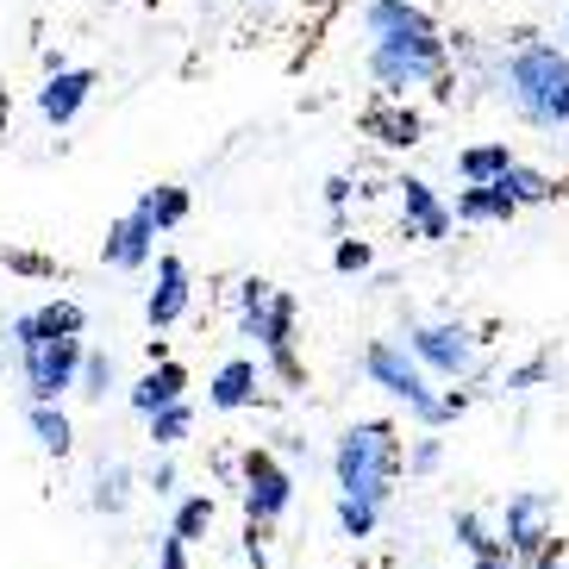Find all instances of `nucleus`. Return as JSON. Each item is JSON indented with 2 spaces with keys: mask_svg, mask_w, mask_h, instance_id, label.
Here are the masks:
<instances>
[{
  "mask_svg": "<svg viewBox=\"0 0 569 569\" xmlns=\"http://www.w3.org/2000/svg\"><path fill=\"white\" fill-rule=\"evenodd\" d=\"M119 382V369H113V357L107 351H88V363H82V388L76 395H88V401H107V388Z\"/></svg>",
  "mask_w": 569,
  "mask_h": 569,
  "instance_id": "obj_27",
  "label": "nucleus"
},
{
  "mask_svg": "<svg viewBox=\"0 0 569 569\" xmlns=\"http://www.w3.org/2000/svg\"><path fill=\"white\" fill-rule=\"evenodd\" d=\"M0 369H7V351H0Z\"/></svg>",
  "mask_w": 569,
  "mask_h": 569,
  "instance_id": "obj_41",
  "label": "nucleus"
},
{
  "mask_svg": "<svg viewBox=\"0 0 569 569\" xmlns=\"http://www.w3.org/2000/svg\"><path fill=\"white\" fill-rule=\"evenodd\" d=\"M401 188V232L407 238H426V244H438V238L451 232V207L432 194V182H419V176H407V182H395Z\"/></svg>",
  "mask_w": 569,
  "mask_h": 569,
  "instance_id": "obj_11",
  "label": "nucleus"
},
{
  "mask_svg": "<svg viewBox=\"0 0 569 569\" xmlns=\"http://www.w3.org/2000/svg\"><path fill=\"white\" fill-rule=\"evenodd\" d=\"M207 401H213L219 413L251 407L257 401V363H251V357H226V363L213 369V382H207Z\"/></svg>",
  "mask_w": 569,
  "mask_h": 569,
  "instance_id": "obj_18",
  "label": "nucleus"
},
{
  "mask_svg": "<svg viewBox=\"0 0 569 569\" xmlns=\"http://www.w3.org/2000/svg\"><path fill=\"white\" fill-rule=\"evenodd\" d=\"M401 469H407V451H401V432H395L388 419H357L332 451L338 495H345V501H363V507H388Z\"/></svg>",
  "mask_w": 569,
  "mask_h": 569,
  "instance_id": "obj_2",
  "label": "nucleus"
},
{
  "mask_svg": "<svg viewBox=\"0 0 569 569\" xmlns=\"http://www.w3.org/2000/svg\"><path fill=\"white\" fill-rule=\"evenodd\" d=\"M101 257L113 269H151V257H157V226L144 213H126V219H113L107 226V244H101Z\"/></svg>",
  "mask_w": 569,
  "mask_h": 569,
  "instance_id": "obj_14",
  "label": "nucleus"
},
{
  "mask_svg": "<svg viewBox=\"0 0 569 569\" xmlns=\"http://www.w3.org/2000/svg\"><path fill=\"white\" fill-rule=\"evenodd\" d=\"M88 507L107 519H119L126 507H132V469L126 463H101L94 469V495H88Z\"/></svg>",
  "mask_w": 569,
  "mask_h": 569,
  "instance_id": "obj_21",
  "label": "nucleus"
},
{
  "mask_svg": "<svg viewBox=\"0 0 569 569\" xmlns=\"http://www.w3.org/2000/svg\"><path fill=\"white\" fill-rule=\"evenodd\" d=\"M507 194H513L519 207H545V201H557V182L545 176V169H526V163H513L507 169Z\"/></svg>",
  "mask_w": 569,
  "mask_h": 569,
  "instance_id": "obj_26",
  "label": "nucleus"
},
{
  "mask_svg": "<svg viewBox=\"0 0 569 569\" xmlns=\"http://www.w3.org/2000/svg\"><path fill=\"white\" fill-rule=\"evenodd\" d=\"M363 132L376 138V144H388V151H413L419 138H426V119H419L407 101H382V107L363 113Z\"/></svg>",
  "mask_w": 569,
  "mask_h": 569,
  "instance_id": "obj_17",
  "label": "nucleus"
},
{
  "mask_svg": "<svg viewBox=\"0 0 569 569\" xmlns=\"http://www.w3.org/2000/svg\"><path fill=\"white\" fill-rule=\"evenodd\" d=\"M476 569H513V557H507V551L501 557H476Z\"/></svg>",
  "mask_w": 569,
  "mask_h": 569,
  "instance_id": "obj_38",
  "label": "nucleus"
},
{
  "mask_svg": "<svg viewBox=\"0 0 569 569\" xmlns=\"http://www.w3.org/2000/svg\"><path fill=\"white\" fill-rule=\"evenodd\" d=\"M513 213H519V201L507 194L501 182H488V188H463V194H457V219H463V226H507Z\"/></svg>",
  "mask_w": 569,
  "mask_h": 569,
  "instance_id": "obj_19",
  "label": "nucleus"
},
{
  "mask_svg": "<svg viewBox=\"0 0 569 569\" xmlns=\"http://www.w3.org/2000/svg\"><path fill=\"white\" fill-rule=\"evenodd\" d=\"M519 157L507 151V144H469V151H457V176H463L469 188H488V182H507V169H513Z\"/></svg>",
  "mask_w": 569,
  "mask_h": 569,
  "instance_id": "obj_20",
  "label": "nucleus"
},
{
  "mask_svg": "<svg viewBox=\"0 0 569 569\" xmlns=\"http://www.w3.org/2000/svg\"><path fill=\"white\" fill-rule=\"evenodd\" d=\"M238 332L257 338L269 357L295 351V301L276 282H263V276H244L238 282Z\"/></svg>",
  "mask_w": 569,
  "mask_h": 569,
  "instance_id": "obj_6",
  "label": "nucleus"
},
{
  "mask_svg": "<svg viewBox=\"0 0 569 569\" xmlns=\"http://www.w3.org/2000/svg\"><path fill=\"white\" fill-rule=\"evenodd\" d=\"M132 213H144L157 232H169V226H182L188 219V188H144Z\"/></svg>",
  "mask_w": 569,
  "mask_h": 569,
  "instance_id": "obj_22",
  "label": "nucleus"
},
{
  "mask_svg": "<svg viewBox=\"0 0 569 569\" xmlns=\"http://www.w3.org/2000/svg\"><path fill=\"white\" fill-rule=\"evenodd\" d=\"M369 76L388 101H407L413 88H438L451 76L445 38H369Z\"/></svg>",
  "mask_w": 569,
  "mask_h": 569,
  "instance_id": "obj_4",
  "label": "nucleus"
},
{
  "mask_svg": "<svg viewBox=\"0 0 569 569\" xmlns=\"http://www.w3.org/2000/svg\"><path fill=\"white\" fill-rule=\"evenodd\" d=\"M176 482H182V476H176V463H157V469H151V488H157V501H163V495H176Z\"/></svg>",
  "mask_w": 569,
  "mask_h": 569,
  "instance_id": "obj_36",
  "label": "nucleus"
},
{
  "mask_svg": "<svg viewBox=\"0 0 569 569\" xmlns=\"http://www.w3.org/2000/svg\"><path fill=\"white\" fill-rule=\"evenodd\" d=\"M188 263L182 257H157V288H151V301H144V319H151V332H169L176 319L188 313Z\"/></svg>",
  "mask_w": 569,
  "mask_h": 569,
  "instance_id": "obj_15",
  "label": "nucleus"
},
{
  "mask_svg": "<svg viewBox=\"0 0 569 569\" xmlns=\"http://www.w3.org/2000/svg\"><path fill=\"white\" fill-rule=\"evenodd\" d=\"M451 538L463 545L469 557H501V551H507L501 532H488V519H482V513H457V519H451ZM507 557H513V551H507Z\"/></svg>",
  "mask_w": 569,
  "mask_h": 569,
  "instance_id": "obj_25",
  "label": "nucleus"
},
{
  "mask_svg": "<svg viewBox=\"0 0 569 569\" xmlns=\"http://www.w3.org/2000/svg\"><path fill=\"white\" fill-rule=\"evenodd\" d=\"M501 94L526 126L569 132V51L545 38H519L513 57L501 63Z\"/></svg>",
  "mask_w": 569,
  "mask_h": 569,
  "instance_id": "obj_1",
  "label": "nucleus"
},
{
  "mask_svg": "<svg viewBox=\"0 0 569 569\" xmlns=\"http://www.w3.org/2000/svg\"><path fill=\"white\" fill-rule=\"evenodd\" d=\"M0 263L26 269V276H51V263H44V257H19V251H0Z\"/></svg>",
  "mask_w": 569,
  "mask_h": 569,
  "instance_id": "obj_37",
  "label": "nucleus"
},
{
  "mask_svg": "<svg viewBox=\"0 0 569 569\" xmlns=\"http://www.w3.org/2000/svg\"><path fill=\"white\" fill-rule=\"evenodd\" d=\"M438 463H445V445H438V438H419L413 451H407V469H413V476H438Z\"/></svg>",
  "mask_w": 569,
  "mask_h": 569,
  "instance_id": "obj_32",
  "label": "nucleus"
},
{
  "mask_svg": "<svg viewBox=\"0 0 569 569\" xmlns=\"http://www.w3.org/2000/svg\"><path fill=\"white\" fill-rule=\"evenodd\" d=\"M407 351L426 363V376H445V382H469L482 369V338L457 326V319H432V326H413L407 332Z\"/></svg>",
  "mask_w": 569,
  "mask_h": 569,
  "instance_id": "obj_7",
  "label": "nucleus"
},
{
  "mask_svg": "<svg viewBox=\"0 0 569 569\" xmlns=\"http://www.w3.org/2000/svg\"><path fill=\"white\" fill-rule=\"evenodd\" d=\"M563 38H569V19H563Z\"/></svg>",
  "mask_w": 569,
  "mask_h": 569,
  "instance_id": "obj_42",
  "label": "nucleus"
},
{
  "mask_svg": "<svg viewBox=\"0 0 569 569\" xmlns=\"http://www.w3.org/2000/svg\"><path fill=\"white\" fill-rule=\"evenodd\" d=\"M144 426H151V445H163V451H169V445H182V438H188V426H194V407H169V413H157V419H144Z\"/></svg>",
  "mask_w": 569,
  "mask_h": 569,
  "instance_id": "obj_28",
  "label": "nucleus"
},
{
  "mask_svg": "<svg viewBox=\"0 0 569 569\" xmlns=\"http://www.w3.org/2000/svg\"><path fill=\"white\" fill-rule=\"evenodd\" d=\"M82 326H88V313L76 301H44V307L13 319V345H19V357H26V351H38V345H51V338H82Z\"/></svg>",
  "mask_w": 569,
  "mask_h": 569,
  "instance_id": "obj_10",
  "label": "nucleus"
},
{
  "mask_svg": "<svg viewBox=\"0 0 569 569\" xmlns=\"http://www.w3.org/2000/svg\"><path fill=\"white\" fill-rule=\"evenodd\" d=\"M0 107H7V88H0Z\"/></svg>",
  "mask_w": 569,
  "mask_h": 569,
  "instance_id": "obj_40",
  "label": "nucleus"
},
{
  "mask_svg": "<svg viewBox=\"0 0 569 569\" xmlns=\"http://www.w3.org/2000/svg\"><path fill=\"white\" fill-rule=\"evenodd\" d=\"M238 482H244V519L251 526H276L295 507V476L269 451H244L238 457Z\"/></svg>",
  "mask_w": 569,
  "mask_h": 569,
  "instance_id": "obj_9",
  "label": "nucleus"
},
{
  "mask_svg": "<svg viewBox=\"0 0 569 569\" xmlns=\"http://www.w3.org/2000/svg\"><path fill=\"white\" fill-rule=\"evenodd\" d=\"M538 382H551V357H526V363H513L507 369V395H526V388H538Z\"/></svg>",
  "mask_w": 569,
  "mask_h": 569,
  "instance_id": "obj_30",
  "label": "nucleus"
},
{
  "mask_svg": "<svg viewBox=\"0 0 569 569\" xmlns=\"http://www.w3.org/2000/svg\"><path fill=\"white\" fill-rule=\"evenodd\" d=\"M269 369H276V376H282L288 388H301V382H307V376H301V357H295V351H282V357H269Z\"/></svg>",
  "mask_w": 569,
  "mask_h": 569,
  "instance_id": "obj_35",
  "label": "nucleus"
},
{
  "mask_svg": "<svg viewBox=\"0 0 569 569\" xmlns=\"http://www.w3.org/2000/svg\"><path fill=\"white\" fill-rule=\"evenodd\" d=\"M363 376H369L376 388H382V395H395V401H401L407 413L419 419V426H451V419L469 407L463 388L438 395L432 376H426V363H419V357L407 351L401 338H376V345L363 351Z\"/></svg>",
  "mask_w": 569,
  "mask_h": 569,
  "instance_id": "obj_3",
  "label": "nucleus"
},
{
  "mask_svg": "<svg viewBox=\"0 0 569 569\" xmlns=\"http://www.w3.org/2000/svg\"><path fill=\"white\" fill-rule=\"evenodd\" d=\"M88 94H94V69H57L38 88V113L51 119V126H69L88 107Z\"/></svg>",
  "mask_w": 569,
  "mask_h": 569,
  "instance_id": "obj_16",
  "label": "nucleus"
},
{
  "mask_svg": "<svg viewBox=\"0 0 569 569\" xmlns=\"http://www.w3.org/2000/svg\"><path fill=\"white\" fill-rule=\"evenodd\" d=\"M363 32L369 38H445L438 32V19L413 0H369L363 7Z\"/></svg>",
  "mask_w": 569,
  "mask_h": 569,
  "instance_id": "obj_13",
  "label": "nucleus"
},
{
  "mask_svg": "<svg viewBox=\"0 0 569 569\" xmlns=\"http://www.w3.org/2000/svg\"><path fill=\"white\" fill-rule=\"evenodd\" d=\"M19 363H26V395H32V407H57L69 388H82L88 345L82 338H51V345L26 351Z\"/></svg>",
  "mask_w": 569,
  "mask_h": 569,
  "instance_id": "obj_8",
  "label": "nucleus"
},
{
  "mask_svg": "<svg viewBox=\"0 0 569 569\" xmlns=\"http://www.w3.org/2000/svg\"><path fill=\"white\" fill-rule=\"evenodd\" d=\"M132 413H144V419H157V413H169V407H182L188 401V369L169 357V363H151L144 376L132 382Z\"/></svg>",
  "mask_w": 569,
  "mask_h": 569,
  "instance_id": "obj_12",
  "label": "nucleus"
},
{
  "mask_svg": "<svg viewBox=\"0 0 569 569\" xmlns=\"http://www.w3.org/2000/svg\"><path fill=\"white\" fill-rule=\"evenodd\" d=\"M376 519H382V507H363V501L338 495V532L345 538H376Z\"/></svg>",
  "mask_w": 569,
  "mask_h": 569,
  "instance_id": "obj_29",
  "label": "nucleus"
},
{
  "mask_svg": "<svg viewBox=\"0 0 569 569\" xmlns=\"http://www.w3.org/2000/svg\"><path fill=\"white\" fill-rule=\"evenodd\" d=\"M157 569H194V563H188L182 538H163V545H157Z\"/></svg>",
  "mask_w": 569,
  "mask_h": 569,
  "instance_id": "obj_34",
  "label": "nucleus"
},
{
  "mask_svg": "<svg viewBox=\"0 0 569 569\" xmlns=\"http://www.w3.org/2000/svg\"><path fill=\"white\" fill-rule=\"evenodd\" d=\"M213 532V495H188V501H176V519H169V538H182V545H194V538Z\"/></svg>",
  "mask_w": 569,
  "mask_h": 569,
  "instance_id": "obj_24",
  "label": "nucleus"
},
{
  "mask_svg": "<svg viewBox=\"0 0 569 569\" xmlns=\"http://www.w3.org/2000/svg\"><path fill=\"white\" fill-rule=\"evenodd\" d=\"M345 201H351V176H332V182H326V207H332V226H345Z\"/></svg>",
  "mask_w": 569,
  "mask_h": 569,
  "instance_id": "obj_33",
  "label": "nucleus"
},
{
  "mask_svg": "<svg viewBox=\"0 0 569 569\" xmlns=\"http://www.w3.org/2000/svg\"><path fill=\"white\" fill-rule=\"evenodd\" d=\"M501 545L513 551V563H526V569L557 563V551H563V545L551 538V495H538V488H519V495H507Z\"/></svg>",
  "mask_w": 569,
  "mask_h": 569,
  "instance_id": "obj_5",
  "label": "nucleus"
},
{
  "mask_svg": "<svg viewBox=\"0 0 569 569\" xmlns=\"http://www.w3.org/2000/svg\"><path fill=\"white\" fill-rule=\"evenodd\" d=\"M545 569H563V557H557V563H545Z\"/></svg>",
  "mask_w": 569,
  "mask_h": 569,
  "instance_id": "obj_39",
  "label": "nucleus"
},
{
  "mask_svg": "<svg viewBox=\"0 0 569 569\" xmlns=\"http://www.w3.org/2000/svg\"><path fill=\"white\" fill-rule=\"evenodd\" d=\"M26 419H32L38 445H44L51 457H69V451H76V426H69L63 407H26Z\"/></svg>",
  "mask_w": 569,
  "mask_h": 569,
  "instance_id": "obj_23",
  "label": "nucleus"
},
{
  "mask_svg": "<svg viewBox=\"0 0 569 569\" xmlns=\"http://www.w3.org/2000/svg\"><path fill=\"white\" fill-rule=\"evenodd\" d=\"M369 263H376V251H369L363 238H338V251H332V269H338V276H363Z\"/></svg>",
  "mask_w": 569,
  "mask_h": 569,
  "instance_id": "obj_31",
  "label": "nucleus"
}]
</instances>
